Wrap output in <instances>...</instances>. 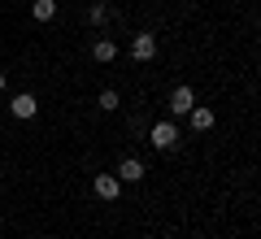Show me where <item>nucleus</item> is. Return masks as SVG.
I'll return each instance as SVG.
<instances>
[{
	"mask_svg": "<svg viewBox=\"0 0 261 239\" xmlns=\"http://www.w3.org/2000/svg\"><path fill=\"white\" fill-rule=\"evenodd\" d=\"M148 144L161 148V152H170V148L178 144V126H174V122H157V126L148 130Z\"/></svg>",
	"mask_w": 261,
	"mask_h": 239,
	"instance_id": "obj_1",
	"label": "nucleus"
},
{
	"mask_svg": "<svg viewBox=\"0 0 261 239\" xmlns=\"http://www.w3.org/2000/svg\"><path fill=\"white\" fill-rule=\"evenodd\" d=\"M130 57H135V61H152V57H157V39H152L148 31L135 35V39H130Z\"/></svg>",
	"mask_w": 261,
	"mask_h": 239,
	"instance_id": "obj_2",
	"label": "nucleus"
},
{
	"mask_svg": "<svg viewBox=\"0 0 261 239\" xmlns=\"http://www.w3.org/2000/svg\"><path fill=\"white\" fill-rule=\"evenodd\" d=\"M192 109H196L192 87H174V92H170V113H192Z\"/></svg>",
	"mask_w": 261,
	"mask_h": 239,
	"instance_id": "obj_3",
	"label": "nucleus"
},
{
	"mask_svg": "<svg viewBox=\"0 0 261 239\" xmlns=\"http://www.w3.org/2000/svg\"><path fill=\"white\" fill-rule=\"evenodd\" d=\"M118 178H126V183H140V178H144V161H140V156H126V161L118 166Z\"/></svg>",
	"mask_w": 261,
	"mask_h": 239,
	"instance_id": "obj_4",
	"label": "nucleus"
},
{
	"mask_svg": "<svg viewBox=\"0 0 261 239\" xmlns=\"http://www.w3.org/2000/svg\"><path fill=\"white\" fill-rule=\"evenodd\" d=\"M9 109H13V118H35V109H39V104H35V96H31V92H22V96H13V104H9Z\"/></svg>",
	"mask_w": 261,
	"mask_h": 239,
	"instance_id": "obj_5",
	"label": "nucleus"
},
{
	"mask_svg": "<svg viewBox=\"0 0 261 239\" xmlns=\"http://www.w3.org/2000/svg\"><path fill=\"white\" fill-rule=\"evenodd\" d=\"M96 196L100 200H113L118 196V174H96Z\"/></svg>",
	"mask_w": 261,
	"mask_h": 239,
	"instance_id": "obj_6",
	"label": "nucleus"
},
{
	"mask_svg": "<svg viewBox=\"0 0 261 239\" xmlns=\"http://www.w3.org/2000/svg\"><path fill=\"white\" fill-rule=\"evenodd\" d=\"M92 57H96V61H113V57H118V48H113L109 39H96V44H92Z\"/></svg>",
	"mask_w": 261,
	"mask_h": 239,
	"instance_id": "obj_7",
	"label": "nucleus"
},
{
	"mask_svg": "<svg viewBox=\"0 0 261 239\" xmlns=\"http://www.w3.org/2000/svg\"><path fill=\"white\" fill-rule=\"evenodd\" d=\"M31 13H35L39 22H48V18L57 13V0H35V9H31Z\"/></svg>",
	"mask_w": 261,
	"mask_h": 239,
	"instance_id": "obj_8",
	"label": "nucleus"
},
{
	"mask_svg": "<svg viewBox=\"0 0 261 239\" xmlns=\"http://www.w3.org/2000/svg\"><path fill=\"white\" fill-rule=\"evenodd\" d=\"M192 126L196 130H209V126H214V113H209V109H192Z\"/></svg>",
	"mask_w": 261,
	"mask_h": 239,
	"instance_id": "obj_9",
	"label": "nucleus"
},
{
	"mask_svg": "<svg viewBox=\"0 0 261 239\" xmlns=\"http://www.w3.org/2000/svg\"><path fill=\"white\" fill-rule=\"evenodd\" d=\"M96 104H100L105 113H109V109H118V92H100V100H96Z\"/></svg>",
	"mask_w": 261,
	"mask_h": 239,
	"instance_id": "obj_10",
	"label": "nucleus"
},
{
	"mask_svg": "<svg viewBox=\"0 0 261 239\" xmlns=\"http://www.w3.org/2000/svg\"><path fill=\"white\" fill-rule=\"evenodd\" d=\"M87 18H92V22H105V18H109V9H105V5H92V9H87Z\"/></svg>",
	"mask_w": 261,
	"mask_h": 239,
	"instance_id": "obj_11",
	"label": "nucleus"
},
{
	"mask_svg": "<svg viewBox=\"0 0 261 239\" xmlns=\"http://www.w3.org/2000/svg\"><path fill=\"white\" fill-rule=\"evenodd\" d=\"M0 87H5V70H0Z\"/></svg>",
	"mask_w": 261,
	"mask_h": 239,
	"instance_id": "obj_12",
	"label": "nucleus"
}]
</instances>
